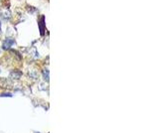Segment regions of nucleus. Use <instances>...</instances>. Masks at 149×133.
I'll return each instance as SVG.
<instances>
[{
  "instance_id": "1",
  "label": "nucleus",
  "mask_w": 149,
  "mask_h": 133,
  "mask_svg": "<svg viewBox=\"0 0 149 133\" xmlns=\"http://www.w3.org/2000/svg\"><path fill=\"white\" fill-rule=\"evenodd\" d=\"M13 44H14V41H13L12 39H10V38H7V39L3 42V44H2V49H3V50H8V49H10V47H11Z\"/></svg>"
},
{
  "instance_id": "2",
  "label": "nucleus",
  "mask_w": 149,
  "mask_h": 133,
  "mask_svg": "<svg viewBox=\"0 0 149 133\" xmlns=\"http://www.w3.org/2000/svg\"><path fill=\"white\" fill-rule=\"evenodd\" d=\"M0 87H2L4 89L10 88L11 87V83L8 81V80H6L4 78H0Z\"/></svg>"
},
{
  "instance_id": "3",
  "label": "nucleus",
  "mask_w": 149,
  "mask_h": 133,
  "mask_svg": "<svg viewBox=\"0 0 149 133\" xmlns=\"http://www.w3.org/2000/svg\"><path fill=\"white\" fill-rule=\"evenodd\" d=\"M45 17L41 16V20L39 21V27H40V35L44 36L45 35Z\"/></svg>"
},
{
  "instance_id": "4",
  "label": "nucleus",
  "mask_w": 149,
  "mask_h": 133,
  "mask_svg": "<svg viewBox=\"0 0 149 133\" xmlns=\"http://www.w3.org/2000/svg\"><path fill=\"white\" fill-rule=\"evenodd\" d=\"M11 78L12 79H15V80H18V79H20L21 78V72H19V71H17V70H15V71H12L11 72Z\"/></svg>"
},
{
  "instance_id": "5",
  "label": "nucleus",
  "mask_w": 149,
  "mask_h": 133,
  "mask_svg": "<svg viewBox=\"0 0 149 133\" xmlns=\"http://www.w3.org/2000/svg\"><path fill=\"white\" fill-rule=\"evenodd\" d=\"M42 74H43V77H44V79H45V80H49V71H48L47 69L43 70Z\"/></svg>"
},
{
  "instance_id": "6",
  "label": "nucleus",
  "mask_w": 149,
  "mask_h": 133,
  "mask_svg": "<svg viewBox=\"0 0 149 133\" xmlns=\"http://www.w3.org/2000/svg\"><path fill=\"white\" fill-rule=\"evenodd\" d=\"M0 96H12V94L10 92H2L0 94Z\"/></svg>"
},
{
  "instance_id": "7",
  "label": "nucleus",
  "mask_w": 149,
  "mask_h": 133,
  "mask_svg": "<svg viewBox=\"0 0 149 133\" xmlns=\"http://www.w3.org/2000/svg\"><path fill=\"white\" fill-rule=\"evenodd\" d=\"M0 27H1V23H0Z\"/></svg>"
},
{
  "instance_id": "8",
  "label": "nucleus",
  "mask_w": 149,
  "mask_h": 133,
  "mask_svg": "<svg viewBox=\"0 0 149 133\" xmlns=\"http://www.w3.org/2000/svg\"><path fill=\"white\" fill-rule=\"evenodd\" d=\"M35 133H39V132H35Z\"/></svg>"
}]
</instances>
